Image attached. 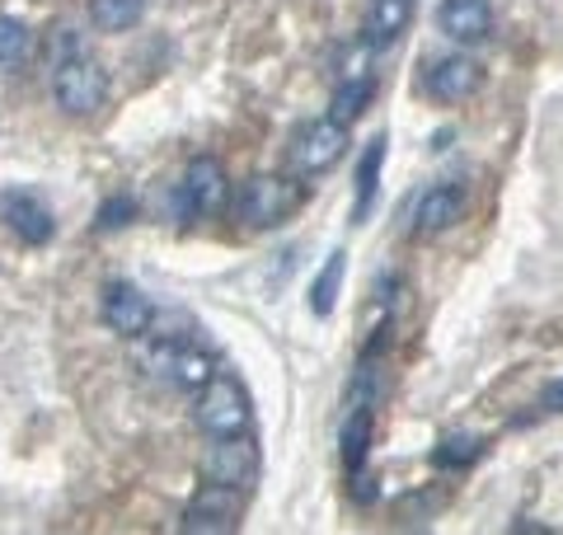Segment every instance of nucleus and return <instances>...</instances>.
<instances>
[{"label": "nucleus", "instance_id": "1", "mask_svg": "<svg viewBox=\"0 0 563 535\" xmlns=\"http://www.w3.org/2000/svg\"><path fill=\"white\" fill-rule=\"evenodd\" d=\"M301 203H306V184L296 174H254L244 178L235 198V217L250 230H273L287 217H296Z\"/></svg>", "mask_w": 563, "mask_h": 535}, {"label": "nucleus", "instance_id": "8", "mask_svg": "<svg viewBox=\"0 0 563 535\" xmlns=\"http://www.w3.org/2000/svg\"><path fill=\"white\" fill-rule=\"evenodd\" d=\"M202 474L211 484H225V489H254L258 479V446L250 441V433H235V437H211V451L202 460Z\"/></svg>", "mask_w": 563, "mask_h": 535}, {"label": "nucleus", "instance_id": "5", "mask_svg": "<svg viewBox=\"0 0 563 535\" xmlns=\"http://www.w3.org/2000/svg\"><path fill=\"white\" fill-rule=\"evenodd\" d=\"M347 146H352V141H347L343 122H333L329 113H324V118H310V122H301V128H296L291 146H287L291 174H296V178H320V174H329V170L347 155Z\"/></svg>", "mask_w": 563, "mask_h": 535}, {"label": "nucleus", "instance_id": "16", "mask_svg": "<svg viewBox=\"0 0 563 535\" xmlns=\"http://www.w3.org/2000/svg\"><path fill=\"white\" fill-rule=\"evenodd\" d=\"M372 99H376V80L372 76L339 80V89H333V99H329V118L347 128V122H357L366 109H372Z\"/></svg>", "mask_w": 563, "mask_h": 535}, {"label": "nucleus", "instance_id": "22", "mask_svg": "<svg viewBox=\"0 0 563 535\" xmlns=\"http://www.w3.org/2000/svg\"><path fill=\"white\" fill-rule=\"evenodd\" d=\"M372 57H376V47L372 43H347L339 52V62H333V70H339V80H357V76H372Z\"/></svg>", "mask_w": 563, "mask_h": 535}, {"label": "nucleus", "instance_id": "18", "mask_svg": "<svg viewBox=\"0 0 563 535\" xmlns=\"http://www.w3.org/2000/svg\"><path fill=\"white\" fill-rule=\"evenodd\" d=\"M146 0H90V24L99 33H128L141 24Z\"/></svg>", "mask_w": 563, "mask_h": 535}, {"label": "nucleus", "instance_id": "17", "mask_svg": "<svg viewBox=\"0 0 563 535\" xmlns=\"http://www.w3.org/2000/svg\"><path fill=\"white\" fill-rule=\"evenodd\" d=\"M343 273H347V254L333 249V254L324 259V268H320V277H314V287H310V310L314 315H333L339 292H343Z\"/></svg>", "mask_w": 563, "mask_h": 535}, {"label": "nucleus", "instance_id": "10", "mask_svg": "<svg viewBox=\"0 0 563 535\" xmlns=\"http://www.w3.org/2000/svg\"><path fill=\"white\" fill-rule=\"evenodd\" d=\"M479 89H484V66L470 52H451V57H437L428 66V95L437 103H465Z\"/></svg>", "mask_w": 563, "mask_h": 535}, {"label": "nucleus", "instance_id": "3", "mask_svg": "<svg viewBox=\"0 0 563 535\" xmlns=\"http://www.w3.org/2000/svg\"><path fill=\"white\" fill-rule=\"evenodd\" d=\"M52 103L66 118H95L109 103V70L85 52L52 62Z\"/></svg>", "mask_w": 563, "mask_h": 535}, {"label": "nucleus", "instance_id": "15", "mask_svg": "<svg viewBox=\"0 0 563 535\" xmlns=\"http://www.w3.org/2000/svg\"><path fill=\"white\" fill-rule=\"evenodd\" d=\"M380 170H385V137H372L357 155V203H352V217L366 221L376 207V193H380Z\"/></svg>", "mask_w": 563, "mask_h": 535}, {"label": "nucleus", "instance_id": "21", "mask_svg": "<svg viewBox=\"0 0 563 535\" xmlns=\"http://www.w3.org/2000/svg\"><path fill=\"white\" fill-rule=\"evenodd\" d=\"M479 456H484V437H446V441L432 451V466L461 470V466H474Z\"/></svg>", "mask_w": 563, "mask_h": 535}, {"label": "nucleus", "instance_id": "13", "mask_svg": "<svg viewBox=\"0 0 563 535\" xmlns=\"http://www.w3.org/2000/svg\"><path fill=\"white\" fill-rule=\"evenodd\" d=\"M0 221H5L10 236H20L24 244H47L57 236L52 211L33 198V193H5V198H0Z\"/></svg>", "mask_w": 563, "mask_h": 535}, {"label": "nucleus", "instance_id": "23", "mask_svg": "<svg viewBox=\"0 0 563 535\" xmlns=\"http://www.w3.org/2000/svg\"><path fill=\"white\" fill-rule=\"evenodd\" d=\"M132 217H136V203H132V198H109V203L99 207V221H95V226H99V230H122Z\"/></svg>", "mask_w": 563, "mask_h": 535}, {"label": "nucleus", "instance_id": "9", "mask_svg": "<svg viewBox=\"0 0 563 535\" xmlns=\"http://www.w3.org/2000/svg\"><path fill=\"white\" fill-rule=\"evenodd\" d=\"M99 319L109 325L118 338H146L151 319H155V301L136 287V282H109L99 301Z\"/></svg>", "mask_w": 563, "mask_h": 535}, {"label": "nucleus", "instance_id": "11", "mask_svg": "<svg viewBox=\"0 0 563 535\" xmlns=\"http://www.w3.org/2000/svg\"><path fill=\"white\" fill-rule=\"evenodd\" d=\"M465 207H470L465 184H432V188L418 198L413 230H418V236H442V230H451V226L465 221Z\"/></svg>", "mask_w": 563, "mask_h": 535}, {"label": "nucleus", "instance_id": "12", "mask_svg": "<svg viewBox=\"0 0 563 535\" xmlns=\"http://www.w3.org/2000/svg\"><path fill=\"white\" fill-rule=\"evenodd\" d=\"M437 29L451 43H484L493 33V0H442L437 6Z\"/></svg>", "mask_w": 563, "mask_h": 535}, {"label": "nucleus", "instance_id": "14", "mask_svg": "<svg viewBox=\"0 0 563 535\" xmlns=\"http://www.w3.org/2000/svg\"><path fill=\"white\" fill-rule=\"evenodd\" d=\"M413 14H418V0H372V10H366V43L395 47L409 33Z\"/></svg>", "mask_w": 563, "mask_h": 535}, {"label": "nucleus", "instance_id": "24", "mask_svg": "<svg viewBox=\"0 0 563 535\" xmlns=\"http://www.w3.org/2000/svg\"><path fill=\"white\" fill-rule=\"evenodd\" d=\"M540 408H550V414H563V376H554L550 385L540 390Z\"/></svg>", "mask_w": 563, "mask_h": 535}, {"label": "nucleus", "instance_id": "7", "mask_svg": "<svg viewBox=\"0 0 563 535\" xmlns=\"http://www.w3.org/2000/svg\"><path fill=\"white\" fill-rule=\"evenodd\" d=\"M240 516H244V489H225V484H211L192 498L184 507V535H231L240 531Z\"/></svg>", "mask_w": 563, "mask_h": 535}, {"label": "nucleus", "instance_id": "20", "mask_svg": "<svg viewBox=\"0 0 563 535\" xmlns=\"http://www.w3.org/2000/svg\"><path fill=\"white\" fill-rule=\"evenodd\" d=\"M33 57V29L14 14H0V70H14Z\"/></svg>", "mask_w": 563, "mask_h": 535}, {"label": "nucleus", "instance_id": "2", "mask_svg": "<svg viewBox=\"0 0 563 535\" xmlns=\"http://www.w3.org/2000/svg\"><path fill=\"white\" fill-rule=\"evenodd\" d=\"M141 362H146V371L155 381H165L174 390H188V395H198V390L217 376V357H211L202 343H192L188 334L155 338Z\"/></svg>", "mask_w": 563, "mask_h": 535}, {"label": "nucleus", "instance_id": "4", "mask_svg": "<svg viewBox=\"0 0 563 535\" xmlns=\"http://www.w3.org/2000/svg\"><path fill=\"white\" fill-rule=\"evenodd\" d=\"M192 418L207 437H235V433H250L254 423V400L235 376L217 371L202 390H198V404H192Z\"/></svg>", "mask_w": 563, "mask_h": 535}, {"label": "nucleus", "instance_id": "6", "mask_svg": "<svg viewBox=\"0 0 563 535\" xmlns=\"http://www.w3.org/2000/svg\"><path fill=\"white\" fill-rule=\"evenodd\" d=\"M231 203V174L217 155H192L188 170H184V184H179V211L184 217H217Z\"/></svg>", "mask_w": 563, "mask_h": 535}, {"label": "nucleus", "instance_id": "19", "mask_svg": "<svg viewBox=\"0 0 563 535\" xmlns=\"http://www.w3.org/2000/svg\"><path fill=\"white\" fill-rule=\"evenodd\" d=\"M372 433H376V418L372 408H352V418L343 427V466L347 474H357L366 466V451H372Z\"/></svg>", "mask_w": 563, "mask_h": 535}]
</instances>
